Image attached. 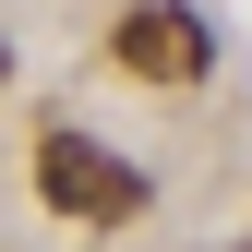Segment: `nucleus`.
Segmentation results:
<instances>
[{"label": "nucleus", "instance_id": "obj_1", "mask_svg": "<svg viewBox=\"0 0 252 252\" xmlns=\"http://www.w3.org/2000/svg\"><path fill=\"white\" fill-rule=\"evenodd\" d=\"M108 48H120V72H144V84H204L216 72L204 12H180V0H132V12L108 24Z\"/></svg>", "mask_w": 252, "mask_h": 252}, {"label": "nucleus", "instance_id": "obj_2", "mask_svg": "<svg viewBox=\"0 0 252 252\" xmlns=\"http://www.w3.org/2000/svg\"><path fill=\"white\" fill-rule=\"evenodd\" d=\"M36 192L60 216H144V168H120V156L84 144V132H48L36 144Z\"/></svg>", "mask_w": 252, "mask_h": 252}, {"label": "nucleus", "instance_id": "obj_3", "mask_svg": "<svg viewBox=\"0 0 252 252\" xmlns=\"http://www.w3.org/2000/svg\"><path fill=\"white\" fill-rule=\"evenodd\" d=\"M0 84H12V48H0Z\"/></svg>", "mask_w": 252, "mask_h": 252}]
</instances>
